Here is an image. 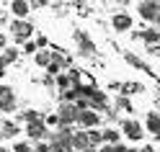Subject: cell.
Wrapping results in <instances>:
<instances>
[{
	"mask_svg": "<svg viewBox=\"0 0 160 152\" xmlns=\"http://www.w3.org/2000/svg\"><path fill=\"white\" fill-rule=\"evenodd\" d=\"M0 142H3V134H0Z\"/></svg>",
	"mask_w": 160,
	"mask_h": 152,
	"instance_id": "32",
	"label": "cell"
},
{
	"mask_svg": "<svg viewBox=\"0 0 160 152\" xmlns=\"http://www.w3.org/2000/svg\"><path fill=\"white\" fill-rule=\"evenodd\" d=\"M34 59H36V65H39V67H47L49 62H52L49 52H36V54H34Z\"/></svg>",
	"mask_w": 160,
	"mask_h": 152,
	"instance_id": "17",
	"label": "cell"
},
{
	"mask_svg": "<svg viewBox=\"0 0 160 152\" xmlns=\"http://www.w3.org/2000/svg\"><path fill=\"white\" fill-rule=\"evenodd\" d=\"M57 119H59L57 126H72L75 121H78V108H75L72 103H62V106H59Z\"/></svg>",
	"mask_w": 160,
	"mask_h": 152,
	"instance_id": "1",
	"label": "cell"
},
{
	"mask_svg": "<svg viewBox=\"0 0 160 152\" xmlns=\"http://www.w3.org/2000/svg\"><path fill=\"white\" fill-rule=\"evenodd\" d=\"M111 26L116 28V31H129V28H132V18H129L127 13H116L111 18Z\"/></svg>",
	"mask_w": 160,
	"mask_h": 152,
	"instance_id": "8",
	"label": "cell"
},
{
	"mask_svg": "<svg viewBox=\"0 0 160 152\" xmlns=\"http://www.w3.org/2000/svg\"><path fill=\"white\" fill-rule=\"evenodd\" d=\"M26 134L31 137V139H44L49 131H47V124L39 119V121H31V124H26Z\"/></svg>",
	"mask_w": 160,
	"mask_h": 152,
	"instance_id": "7",
	"label": "cell"
},
{
	"mask_svg": "<svg viewBox=\"0 0 160 152\" xmlns=\"http://www.w3.org/2000/svg\"><path fill=\"white\" fill-rule=\"evenodd\" d=\"M70 142H72V150L75 152H83L85 147H91V145H88V134H85V131H72V139H70Z\"/></svg>",
	"mask_w": 160,
	"mask_h": 152,
	"instance_id": "9",
	"label": "cell"
},
{
	"mask_svg": "<svg viewBox=\"0 0 160 152\" xmlns=\"http://www.w3.org/2000/svg\"><path fill=\"white\" fill-rule=\"evenodd\" d=\"M18 131H21V129H18V124H16V121H3V124H0V134H3V139L5 137H18Z\"/></svg>",
	"mask_w": 160,
	"mask_h": 152,
	"instance_id": "10",
	"label": "cell"
},
{
	"mask_svg": "<svg viewBox=\"0 0 160 152\" xmlns=\"http://www.w3.org/2000/svg\"><path fill=\"white\" fill-rule=\"evenodd\" d=\"M122 3H129V0H122Z\"/></svg>",
	"mask_w": 160,
	"mask_h": 152,
	"instance_id": "33",
	"label": "cell"
},
{
	"mask_svg": "<svg viewBox=\"0 0 160 152\" xmlns=\"http://www.w3.org/2000/svg\"><path fill=\"white\" fill-rule=\"evenodd\" d=\"M0 57H3L5 59V62H16V59H18V49H3V54H0Z\"/></svg>",
	"mask_w": 160,
	"mask_h": 152,
	"instance_id": "18",
	"label": "cell"
},
{
	"mask_svg": "<svg viewBox=\"0 0 160 152\" xmlns=\"http://www.w3.org/2000/svg\"><path fill=\"white\" fill-rule=\"evenodd\" d=\"M36 152H49V145H47V142H39V145H36Z\"/></svg>",
	"mask_w": 160,
	"mask_h": 152,
	"instance_id": "24",
	"label": "cell"
},
{
	"mask_svg": "<svg viewBox=\"0 0 160 152\" xmlns=\"http://www.w3.org/2000/svg\"><path fill=\"white\" fill-rule=\"evenodd\" d=\"M85 134H88V145H91V147H96V145H101V142H103L101 131H96V129H88Z\"/></svg>",
	"mask_w": 160,
	"mask_h": 152,
	"instance_id": "16",
	"label": "cell"
},
{
	"mask_svg": "<svg viewBox=\"0 0 160 152\" xmlns=\"http://www.w3.org/2000/svg\"><path fill=\"white\" fill-rule=\"evenodd\" d=\"M23 52H26V54H34V52H36V44H34V42H26V44H23Z\"/></svg>",
	"mask_w": 160,
	"mask_h": 152,
	"instance_id": "23",
	"label": "cell"
},
{
	"mask_svg": "<svg viewBox=\"0 0 160 152\" xmlns=\"http://www.w3.org/2000/svg\"><path fill=\"white\" fill-rule=\"evenodd\" d=\"M101 137H103V142H108V145H119V139H122V131H116V129H106V131H101Z\"/></svg>",
	"mask_w": 160,
	"mask_h": 152,
	"instance_id": "13",
	"label": "cell"
},
{
	"mask_svg": "<svg viewBox=\"0 0 160 152\" xmlns=\"http://www.w3.org/2000/svg\"><path fill=\"white\" fill-rule=\"evenodd\" d=\"M139 152H155L152 147H142V150H139Z\"/></svg>",
	"mask_w": 160,
	"mask_h": 152,
	"instance_id": "28",
	"label": "cell"
},
{
	"mask_svg": "<svg viewBox=\"0 0 160 152\" xmlns=\"http://www.w3.org/2000/svg\"><path fill=\"white\" fill-rule=\"evenodd\" d=\"M5 67H8V62H5V59H3V57H0V77H3V75H5Z\"/></svg>",
	"mask_w": 160,
	"mask_h": 152,
	"instance_id": "25",
	"label": "cell"
},
{
	"mask_svg": "<svg viewBox=\"0 0 160 152\" xmlns=\"http://www.w3.org/2000/svg\"><path fill=\"white\" fill-rule=\"evenodd\" d=\"M21 119H26V124H31V121H39L42 116H39L34 108H28V111H21Z\"/></svg>",
	"mask_w": 160,
	"mask_h": 152,
	"instance_id": "19",
	"label": "cell"
},
{
	"mask_svg": "<svg viewBox=\"0 0 160 152\" xmlns=\"http://www.w3.org/2000/svg\"><path fill=\"white\" fill-rule=\"evenodd\" d=\"M98 152H127V147L119 142V145H106V147H101Z\"/></svg>",
	"mask_w": 160,
	"mask_h": 152,
	"instance_id": "21",
	"label": "cell"
},
{
	"mask_svg": "<svg viewBox=\"0 0 160 152\" xmlns=\"http://www.w3.org/2000/svg\"><path fill=\"white\" fill-rule=\"evenodd\" d=\"M142 39H145V44H158L160 42V31L158 28H147V31L142 34Z\"/></svg>",
	"mask_w": 160,
	"mask_h": 152,
	"instance_id": "15",
	"label": "cell"
},
{
	"mask_svg": "<svg viewBox=\"0 0 160 152\" xmlns=\"http://www.w3.org/2000/svg\"><path fill=\"white\" fill-rule=\"evenodd\" d=\"M0 49H5V36L0 34Z\"/></svg>",
	"mask_w": 160,
	"mask_h": 152,
	"instance_id": "27",
	"label": "cell"
},
{
	"mask_svg": "<svg viewBox=\"0 0 160 152\" xmlns=\"http://www.w3.org/2000/svg\"><path fill=\"white\" fill-rule=\"evenodd\" d=\"M11 11H13L18 18H23L28 11H31V5H28V0H13V3H11Z\"/></svg>",
	"mask_w": 160,
	"mask_h": 152,
	"instance_id": "11",
	"label": "cell"
},
{
	"mask_svg": "<svg viewBox=\"0 0 160 152\" xmlns=\"http://www.w3.org/2000/svg\"><path fill=\"white\" fill-rule=\"evenodd\" d=\"M13 152H31V147H28L26 142H16V147H13Z\"/></svg>",
	"mask_w": 160,
	"mask_h": 152,
	"instance_id": "22",
	"label": "cell"
},
{
	"mask_svg": "<svg viewBox=\"0 0 160 152\" xmlns=\"http://www.w3.org/2000/svg\"><path fill=\"white\" fill-rule=\"evenodd\" d=\"M139 16L147 18V21H155L160 16V0H142L139 3Z\"/></svg>",
	"mask_w": 160,
	"mask_h": 152,
	"instance_id": "3",
	"label": "cell"
},
{
	"mask_svg": "<svg viewBox=\"0 0 160 152\" xmlns=\"http://www.w3.org/2000/svg\"><path fill=\"white\" fill-rule=\"evenodd\" d=\"M75 36H78V42H80V52H83V54H93V52H96V49H93V42H91L85 34H80V31H78Z\"/></svg>",
	"mask_w": 160,
	"mask_h": 152,
	"instance_id": "12",
	"label": "cell"
},
{
	"mask_svg": "<svg viewBox=\"0 0 160 152\" xmlns=\"http://www.w3.org/2000/svg\"><path fill=\"white\" fill-rule=\"evenodd\" d=\"M57 85H59V88H65V90H70V88H72V83H70L67 72H59V75H57Z\"/></svg>",
	"mask_w": 160,
	"mask_h": 152,
	"instance_id": "20",
	"label": "cell"
},
{
	"mask_svg": "<svg viewBox=\"0 0 160 152\" xmlns=\"http://www.w3.org/2000/svg\"><path fill=\"white\" fill-rule=\"evenodd\" d=\"M83 152H98V150H96V147H85Z\"/></svg>",
	"mask_w": 160,
	"mask_h": 152,
	"instance_id": "29",
	"label": "cell"
},
{
	"mask_svg": "<svg viewBox=\"0 0 160 152\" xmlns=\"http://www.w3.org/2000/svg\"><path fill=\"white\" fill-rule=\"evenodd\" d=\"M16 108V93L11 85H0V111H13Z\"/></svg>",
	"mask_w": 160,
	"mask_h": 152,
	"instance_id": "4",
	"label": "cell"
},
{
	"mask_svg": "<svg viewBox=\"0 0 160 152\" xmlns=\"http://www.w3.org/2000/svg\"><path fill=\"white\" fill-rule=\"evenodd\" d=\"M11 28H13V36L18 39V42H23V39L31 36V31H34V26L28 21H23V18H16V21L11 23Z\"/></svg>",
	"mask_w": 160,
	"mask_h": 152,
	"instance_id": "5",
	"label": "cell"
},
{
	"mask_svg": "<svg viewBox=\"0 0 160 152\" xmlns=\"http://www.w3.org/2000/svg\"><path fill=\"white\" fill-rule=\"evenodd\" d=\"M155 23H158V26H160V16H158V18H155Z\"/></svg>",
	"mask_w": 160,
	"mask_h": 152,
	"instance_id": "31",
	"label": "cell"
},
{
	"mask_svg": "<svg viewBox=\"0 0 160 152\" xmlns=\"http://www.w3.org/2000/svg\"><path fill=\"white\" fill-rule=\"evenodd\" d=\"M119 108H127V111H129V101H127V98H119Z\"/></svg>",
	"mask_w": 160,
	"mask_h": 152,
	"instance_id": "26",
	"label": "cell"
},
{
	"mask_svg": "<svg viewBox=\"0 0 160 152\" xmlns=\"http://www.w3.org/2000/svg\"><path fill=\"white\" fill-rule=\"evenodd\" d=\"M158 129H160V114L150 111V114H147V131H152V134H155Z\"/></svg>",
	"mask_w": 160,
	"mask_h": 152,
	"instance_id": "14",
	"label": "cell"
},
{
	"mask_svg": "<svg viewBox=\"0 0 160 152\" xmlns=\"http://www.w3.org/2000/svg\"><path fill=\"white\" fill-rule=\"evenodd\" d=\"M122 131H124V134L129 137V139H142V134H145V131H142V124H139V121H132V119H124V124H122Z\"/></svg>",
	"mask_w": 160,
	"mask_h": 152,
	"instance_id": "6",
	"label": "cell"
},
{
	"mask_svg": "<svg viewBox=\"0 0 160 152\" xmlns=\"http://www.w3.org/2000/svg\"><path fill=\"white\" fill-rule=\"evenodd\" d=\"M75 124L85 126V129H96L98 124H101V116H98L93 108H85V111H78V121Z\"/></svg>",
	"mask_w": 160,
	"mask_h": 152,
	"instance_id": "2",
	"label": "cell"
},
{
	"mask_svg": "<svg viewBox=\"0 0 160 152\" xmlns=\"http://www.w3.org/2000/svg\"><path fill=\"white\" fill-rule=\"evenodd\" d=\"M155 139H158V142H160V129H158V131H155Z\"/></svg>",
	"mask_w": 160,
	"mask_h": 152,
	"instance_id": "30",
	"label": "cell"
}]
</instances>
